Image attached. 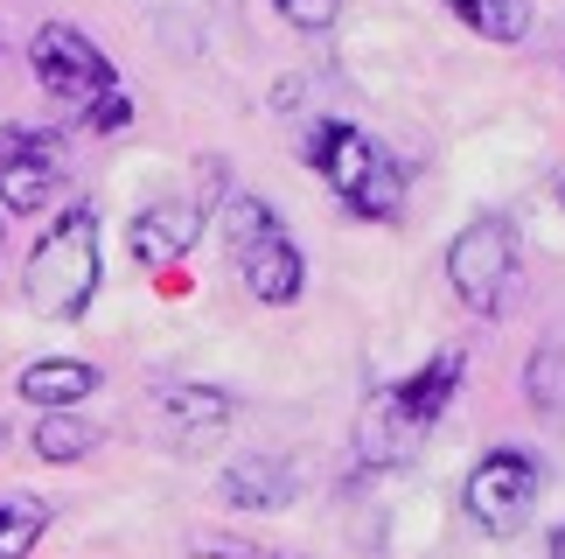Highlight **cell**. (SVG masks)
<instances>
[{
  "label": "cell",
  "mask_w": 565,
  "mask_h": 559,
  "mask_svg": "<svg viewBox=\"0 0 565 559\" xmlns=\"http://www.w3.org/2000/svg\"><path fill=\"white\" fill-rule=\"evenodd\" d=\"M29 63H35V84L50 92L56 105L84 113L92 134H126L134 126V98H126L119 71L105 63V50L71 21H42L35 42H29Z\"/></svg>",
  "instance_id": "cell-1"
},
{
  "label": "cell",
  "mask_w": 565,
  "mask_h": 559,
  "mask_svg": "<svg viewBox=\"0 0 565 559\" xmlns=\"http://www.w3.org/2000/svg\"><path fill=\"white\" fill-rule=\"evenodd\" d=\"M308 161H315V176L342 197L350 218H371V224H398L405 218V176H398V161H391V147L371 140L363 126L315 119L308 126Z\"/></svg>",
  "instance_id": "cell-2"
},
{
  "label": "cell",
  "mask_w": 565,
  "mask_h": 559,
  "mask_svg": "<svg viewBox=\"0 0 565 559\" xmlns=\"http://www.w3.org/2000/svg\"><path fill=\"white\" fill-rule=\"evenodd\" d=\"M21 294L42 321H77L98 294V210L71 203L63 218L35 239L29 273H21Z\"/></svg>",
  "instance_id": "cell-3"
},
{
  "label": "cell",
  "mask_w": 565,
  "mask_h": 559,
  "mask_svg": "<svg viewBox=\"0 0 565 559\" xmlns=\"http://www.w3.org/2000/svg\"><path fill=\"white\" fill-rule=\"evenodd\" d=\"M224 245H231V266L252 287V300H266V308L300 300V287H308V260H300V245L287 239V224H279L273 203L237 197L224 210Z\"/></svg>",
  "instance_id": "cell-4"
},
{
  "label": "cell",
  "mask_w": 565,
  "mask_h": 559,
  "mask_svg": "<svg viewBox=\"0 0 565 559\" xmlns=\"http://www.w3.org/2000/svg\"><path fill=\"white\" fill-rule=\"evenodd\" d=\"M537 489H545V462L524 455V447H495L468 468L461 483V510L475 531H489V539H516V531L531 525L537 510Z\"/></svg>",
  "instance_id": "cell-5"
},
{
  "label": "cell",
  "mask_w": 565,
  "mask_h": 559,
  "mask_svg": "<svg viewBox=\"0 0 565 559\" xmlns=\"http://www.w3.org/2000/svg\"><path fill=\"white\" fill-rule=\"evenodd\" d=\"M510 280H516V231L510 218H475L454 231V245H447V287L454 300H461L468 315H503V300H510Z\"/></svg>",
  "instance_id": "cell-6"
},
{
  "label": "cell",
  "mask_w": 565,
  "mask_h": 559,
  "mask_svg": "<svg viewBox=\"0 0 565 559\" xmlns=\"http://www.w3.org/2000/svg\"><path fill=\"white\" fill-rule=\"evenodd\" d=\"M63 189V140L42 126H0V210L35 218Z\"/></svg>",
  "instance_id": "cell-7"
},
{
  "label": "cell",
  "mask_w": 565,
  "mask_h": 559,
  "mask_svg": "<svg viewBox=\"0 0 565 559\" xmlns=\"http://www.w3.org/2000/svg\"><path fill=\"white\" fill-rule=\"evenodd\" d=\"M461 371H468V357H461V350H433L405 384H391V392H377V399H384V413L398 420L412 441H419L426 426L454 405V392H461Z\"/></svg>",
  "instance_id": "cell-8"
},
{
  "label": "cell",
  "mask_w": 565,
  "mask_h": 559,
  "mask_svg": "<svg viewBox=\"0 0 565 559\" xmlns=\"http://www.w3.org/2000/svg\"><path fill=\"white\" fill-rule=\"evenodd\" d=\"M195 231H203V210L195 203H147L134 218V231H126V245H134L140 266H175L195 245Z\"/></svg>",
  "instance_id": "cell-9"
},
{
  "label": "cell",
  "mask_w": 565,
  "mask_h": 559,
  "mask_svg": "<svg viewBox=\"0 0 565 559\" xmlns=\"http://www.w3.org/2000/svg\"><path fill=\"white\" fill-rule=\"evenodd\" d=\"M231 392H216V384H175V392H161V420H168V434H175L182 447H203L216 441L231 426Z\"/></svg>",
  "instance_id": "cell-10"
},
{
  "label": "cell",
  "mask_w": 565,
  "mask_h": 559,
  "mask_svg": "<svg viewBox=\"0 0 565 559\" xmlns=\"http://www.w3.org/2000/svg\"><path fill=\"white\" fill-rule=\"evenodd\" d=\"M92 392H98V363H84V357H35L21 371V399L42 405V413H71Z\"/></svg>",
  "instance_id": "cell-11"
},
{
  "label": "cell",
  "mask_w": 565,
  "mask_h": 559,
  "mask_svg": "<svg viewBox=\"0 0 565 559\" xmlns=\"http://www.w3.org/2000/svg\"><path fill=\"white\" fill-rule=\"evenodd\" d=\"M224 504H237V510H287L294 504V468L279 455H237L224 468Z\"/></svg>",
  "instance_id": "cell-12"
},
{
  "label": "cell",
  "mask_w": 565,
  "mask_h": 559,
  "mask_svg": "<svg viewBox=\"0 0 565 559\" xmlns=\"http://www.w3.org/2000/svg\"><path fill=\"white\" fill-rule=\"evenodd\" d=\"M29 447H35L42 462L71 468V462H84V455H92V447H98V426L84 420L77 405H71V413H42V420H35V434H29Z\"/></svg>",
  "instance_id": "cell-13"
},
{
  "label": "cell",
  "mask_w": 565,
  "mask_h": 559,
  "mask_svg": "<svg viewBox=\"0 0 565 559\" xmlns=\"http://www.w3.org/2000/svg\"><path fill=\"white\" fill-rule=\"evenodd\" d=\"M447 8L482 42H524L531 35V0H447Z\"/></svg>",
  "instance_id": "cell-14"
},
{
  "label": "cell",
  "mask_w": 565,
  "mask_h": 559,
  "mask_svg": "<svg viewBox=\"0 0 565 559\" xmlns=\"http://www.w3.org/2000/svg\"><path fill=\"white\" fill-rule=\"evenodd\" d=\"M42 531H50V504L42 497H0V559H29Z\"/></svg>",
  "instance_id": "cell-15"
},
{
  "label": "cell",
  "mask_w": 565,
  "mask_h": 559,
  "mask_svg": "<svg viewBox=\"0 0 565 559\" xmlns=\"http://www.w3.org/2000/svg\"><path fill=\"white\" fill-rule=\"evenodd\" d=\"M279 14L294 21V29H308V35H321V29H335V14H342V0H273Z\"/></svg>",
  "instance_id": "cell-16"
},
{
  "label": "cell",
  "mask_w": 565,
  "mask_h": 559,
  "mask_svg": "<svg viewBox=\"0 0 565 559\" xmlns=\"http://www.w3.org/2000/svg\"><path fill=\"white\" fill-rule=\"evenodd\" d=\"M195 559H294V552L252 546V539H195Z\"/></svg>",
  "instance_id": "cell-17"
},
{
  "label": "cell",
  "mask_w": 565,
  "mask_h": 559,
  "mask_svg": "<svg viewBox=\"0 0 565 559\" xmlns=\"http://www.w3.org/2000/svg\"><path fill=\"white\" fill-rule=\"evenodd\" d=\"M552 559H565V525H558V531H552Z\"/></svg>",
  "instance_id": "cell-18"
},
{
  "label": "cell",
  "mask_w": 565,
  "mask_h": 559,
  "mask_svg": "<svg viewBox=\"0 0 565 559\" xmlns=\"http://www.w3.org/2000/svg\"><path fill=\"white\" fill-rule=\"evenodd\" d=\"M558 203H565V168H558Z\"/></svg>",
  "instance_id": "cell-19"
},
{
  "label": "cell",
  "mask_w": 565,
  "mask_h": 559,
  "mask_svg": "<svg viewBox=\"0 0 565 559\" xmlns=\"http://www.w3.org/2000/svg\"><path fill=\"white\" fill-rule=\"evenodd\" d=\"M0 447H8V434H0Z\"/></svg>",
  "instance_id": "cell-20"
}]
</instances>
